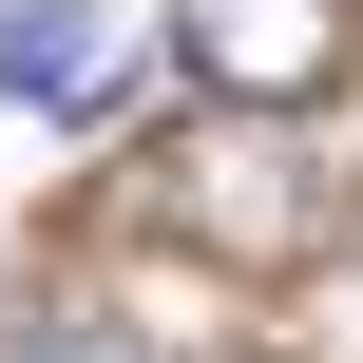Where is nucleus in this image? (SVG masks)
I'll use <instances>...</instances> for the list:
<instances>
[{
    "label": "nucleus",
    "mask_w": 363,
    "mask_h": 363,
    "mask_svg": "<svg viewBox=\"0 0 363 363\" xmlns=\"http://www.w3.org/2000/svg\"><path fill=\"white\" fill-rule=\"evenodd\" d=\"M153 230L211 249V268H325L345 249V172L287 115H230V134H172L153 153Z\"/></svg>",
    "instance_id": "obj_1"
},
{
    "label": "nucleus",
    "mask_w": 363,
    "mask_h": 363,
    "mask_svg": "<svg viewBox=\"0 0 363 363\" xmlns=\"http://www.w3.org/2000/svg\"><path fill=\"white\" fill-rule=\"evenodd\" d=\"M172 57H191V96H230V115H306V96H345L363 0H172Z\"/></svg>",
    "instance_id": "obj_2"
},
{
    "label": "nucleus",
    "mask_w": 363,
    "mask_h": 363,
    "mask_svg": "<svg viewBox=\"0 0 363 363\" xmlns=\"http://www.w3.org/2000/svg\"><path fill=\"white\" fill-rule=\"evenodd\" d=\"M134 96V38L96 0H0V115H115Z\"/></svg>",
    "instance_id": "obj_3"
},
{
    "label": "nucleus",
    "mask_w": 363,
    "mask_h": 363,
    "mask_svg": "<svg viewBox=\"0 0 363 363\" xmlns=\"http://www.w3.org/2000/svg\"><path fill=\"white\" fill-rule=\"evenodd\" d=\"M0 363H134V325H96V306H19Z\"/></svg>",
    "instance_id": "obj_4"
}]
</instances>
